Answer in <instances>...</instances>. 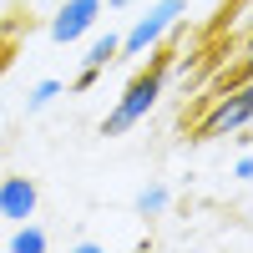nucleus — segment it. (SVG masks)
<instances>
[{"label":"nucleus","mask_w":253,"mask_h":253,"mask_svg":"<svg viewBox=\"0 0 253 253\" xmlns=\"http://www.w3.org/2000/svg\"><path fill=\"white\" fill-rule=\"evenodd\" d=\"M162 91H167V66H162V61L147 66V71H137L122 86V96H117V107L107 112V122H101V137H126L132 126H142L147 112L162 101Z\"/></svg>","instance_id":"obj_1"},{"label":"nucleus","mask_w":253,"mask_h":253,"mask_svg":"<svg viewBox=\"0 0 253 253\" xmlns=\"http://www.w3.org/2000/svg\"><path fill=\"white\" fill-rule=\"evenodd\" d=\"M187 15V0H147V10L122 31V51L117 56H147L162 46V36Z\"/></svg>","instance_id":"obj_2"},{"label":"nucleus","mask_w":253,"mask_h":253,"mask_svg":"<svg viewBox=\"0 0 253 253\" xmlns=\"http://www.w3.org/2000/svg\"><path fill=\"white\" fill-rule=\"evenodd\" d=\"M243 126H253V76L243 81V86H233L228 96H218L213 107H208V117L198 122V142L233 137V132H243Z\"/></svg>","instance_id":"obj_3"},{"label":"nucleus","mask_w":253,"mask_h":253,"mask_svg":"<svg viewBox=\"0 0 253 253\" xmlns=\"http://www.w3.org/2000/svg\"><path fill=\"white\" fill-rule=\"evenodd\" d=\"M101 20V0H66L56 15H51V41L56 46H76L81 36H91Z\"/></svg>","instance_id":"obj_4"},{"label":"nucleus","mask_w":253,"mask_h":253,"mask_svg":"<svg viewBox=\"0 0 253 253\" xmlns=\"http://www.w3.org/2000/svg\"><path fill=\"white\" fill-rule=\"evenodd\" d=\"M36 208H41V187H36L31 177H20V172L0 177V218H5V223L36 218Z\"/></svg>","instance_id":"obj_5"},{"label":"nucleus","mask_w":253,"mask_h":253,"mask_svg":"<svg viewBox=\"0 0 253 253\" xmlns=\"http://www.w3.org/2000/svg\"><path fill=\"white\" fill-rule=\"evenodd\" d=\"M117 51H122V36H117V31H101V36L86 41V56H81V66H86V71H107L112 61H122Z\"/></svg>","instance_id":"obj_6"},{"label":"nucleus","mask_w":253,"mask_h":253,"mask_svg":"<svg viewBox=\"0 0 253 253\" xmlns=\"http://www.w3.org/2000/svg\"><path fill=\"white\" fill-rule=\"evenodd\" d=\"M5 248H10V253H46V248H51V238H46V233H41V228L26 218V223H15V233L5 238Z\"/></svg>","instance_id":"obj_7"},{"label":"nucleus","mask_w":253,"mask_h":253,"mask_svg":"<svg viewBox=\"0 0 253 253\" xmlns=\"http://www.w3.org/2000/svg\"><path fill=\"white\" fill-rule=\"evenodd\" d=\"M167 208H172V193H167L162 182H152V187H142V193H137V213H142V218H162Z\"/></svg>","instance_id":"obj_8"},{"label":"nucleus","mask_w":253,"mask_h":253,"mask_svg":"<svg viewBox=\"0 0 253 253\" xmlns=\"http://www.w3.org/2000/svg\"><path fill=\"white\" fill-rule=\"evenodd\" d=\"M56 96H66V86H61L56 76H46V81H36V86L26 91V112H46Z\"/></svg>","instance_id":"obj_9"},{"label":"nucleus","mask_w":253,"mask_h":253,"mask_svg":"<svg viewBox=\"0 0 253 253\" xmlns=\"http://www.w3.org/2000/svg\"><path fill=\"white\" fill-rule=\"evenodd\" d=\"M96 76H101V71H86V66H81L76 81H71V91H91V86H96Z\"/></svg>","instance_id":"obj_10"},{"label":"nucleus","mask_w":253,"mask_h":253,"mask_svg":"<svg viewBox=\"0 0 253 253\" xmlns=\"http://www.w3.org/2000/svg\"><path fill=\"white\" fill-rule=\"evenodd\" d=\"M233 177H238V182H253V152H243V157H238V167H233Z\"/></svg>","instance_id":"obj_11"},{"label":"nucleus","mask_w":253,"mask_h":253,"mask_svg":"<svg viewBox=\"0 0 253 253\" xmlns=\"http://www.w3.org/2000/svg\"><path fill=\"white\" fill-rule=\"evenodd\" d=\"M71 248H76V253H101V243H96V238H76Z\"/></svg>","instance_id":"obj_12"},{"label":"nucleus","mask_w":253,"mask_h":253,"mask_svg":"<svg viewBox=\"0 0 253 253\" xmlns=\"http://www.w3.org/2000/svg\"><path fill=\"white\" fill-rule=\"evenodd\" d=\"M101 5H112V10H132V5H147V0H101Z\"/></svg>","instance_id":"obj_13"},{"label":"nucleus","mask_w":253,"mask_h":253,"mask_svg":"<svg viewBox=\"0 0 253 253\" xmlns=\"http://www.w3.org/2000/svg\"><path fill=\"white\" fill-rule=\"evenodd\" d=\"M243 66L253 71V36H248V46H243Z\"/></svg>","instance_id":"obj_14"},{"label":"nucleus","mask_w":253,"mask_h":253,"mask_svg":"<svg viewBox=\"0 0 253 253\" xmlns=\"http://www.w3.org/2000/svg\"><path fill=\"white\" fill-rule=\"evenodd\" d=\"M0 31H5V26H0Z\"/></svg>","instance_id":"obj_15"}]
</instances>
